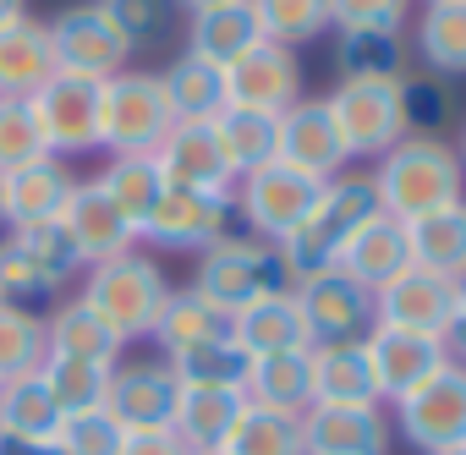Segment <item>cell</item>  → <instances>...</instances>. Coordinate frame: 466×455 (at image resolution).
I'll return each mask as SVG.
<instances>
[{
  "label": "cell",
  "instance_id": "cell-33",
  "mask_svg": "<svg viewBox=\"0 0 466 455\" xmlns=\"http://www.w3.org/2000/svg\"><path fill=\"white\" fill-rule=\"evenodd\" d=\"M406 242H411V264L417 269L461 280L466 275V203H450V208L406 219Z\"/></svg>",
  "mask_w": 466,
  "mask_h": 455
},
{
  "label": "cell",
  "instance_id": "cell-52",
  "mask_svg": "<svg viewBox=\"0 0 466 455\" xmlns=\"http://www.w3.org/2000/svg\"><path fill=\"white\" fill-rule=\"evenodd\" d=\"M208 6H225V0H176V12H187V17L192 12H208Z\"/></svg>",
  "mask_w": 466,
  "mask_h": 455
},
{
  "label": "cell",
  "instance_id": "cell-1",
  "mask_svg": "<svg viewBox=\"0 0 466 455\" xmlns=\"http://www.w3.org/2000/svg\"><path fill=\"white\" fill-rule=\"evenodd\" d=\"M192 291L203 302H214L225 318H237L269 297H286L297 291V275L286 264V253L275 242H258V237H219L214 248L198 253V269H192Z\"/></svg>",
  "mask_w": 466,
  "mask_h": 455
},
{
  "label": "cell",
  "instance_id": "cell-36",
  "mask_svg": "<svg viewBox=\"0 0 466 455\" xmlns=\"http://www.w3.org/2000/svg\"><path fill=\"white\" fill-rule=\"evenodd\" d=\"M94 187L132 219V231H143V219L154 214V203L165 192V176H159L154 154H110L105 170L94 176Z\"/></svg>",
  "mask_w": 466,
  "mask_h": 455
},
{
  "label": "cell",
  "instance_id": "cell-34",
  "mask_svg": "<svg viewBox=\"0 0 466 455\" xmlns=\"http://www.w3.org/2000/svg\"><path fill=\"white\" fill-rule=\"evenodd\" d=\"M219 335H230V318H225L214 302H203L192 286L170 291V297H165V308H159V318H154V329H148V340H154L165 357L192 351V346L219 340Z\"/></svg>",
  "mask_w": 466,
  "mask_h": 455
},
{
  "label": "cell",
  "instance_id": "cell-46",
  "mask_svg": "<svg viewBox=\"0 0 466 455\" xmlns=\"http://www.w3.org/2000/svg\"><path fill=\"white\" fill-rule=\"evenodd\" d=\"M34 159H50V148H45V132H39L28 99H0V176L23 170Z\"/></svg>",
  "mask_w": 466,
  "mask_h": 455
},
{
  "label": "cell",
  "instance_id": "cell-8",
  "mask_svg": "<svg viewBox=\"0 0 466 455\" xmlns=\"http://www.w3.org/2000/svg\"><path fill=\"white\" fill-rule=\"evenodd\" d=\"M319 187H324V181H308L302 170H291V165L269 159V165L248 170L237 187H230V203H237V219L248 225V237H258V242H275V248H280L286 237H297V225L313 214Z\"/></svg>",
  "mask_w": 466,
  "mask_h": 455
},
{
  "label": "cell",
  "instance_id": "cell-11",
  "mask_svg": "<svg viewBox=\"0 0 466 455\" xmlns=\"http://www.w3.org/2000/svg\"><path fill=\"white\" fill-rule=\"evenodd\" d=\"M237 231V203L230 192H187V187H165L154 214L143 219L137 242L148 248H170V253H203L219 237Z\"/></svg>",
  "mask_w": 466,
  "mask_h": 455
},
{
  "label": "cell",
  "instance_id": "cell-35",
  "mask_svg": "<svg viewBox=\"0 0 466 455\" xmlns=\"http://www.w3.org/2000/svg\"><path fill=\"white\" fill-rule=\"evenodd\" d=\"M159 88H165V105L176 121H214L230 99H225V72L198 61V56H176L165 72H159Z\"/></svg>",
  "mask_w": 466,
  "mask_h": 455
},
{
  "label": "cell",
  "instance_id": "cell-12",
  "mask_svg": "<svg viewBox=\"0 0 466 455\" xmlns=\"http://www.w3.org/2000/svg\"><path fill=\"white\" fill-rule=\"evenodd\" d=\"M39 132H45V148L56 159H83V154H99V83L88 77H72V72H56L34 99H28Z\"/></svg>",
  "mask_w": 466,
  "mask_h": 455
},
{
  "label": "cell",
  "instance_id": "cell-5",
  "mask_svg": "<svg viewBox=\"0 0 466 455\" xmlns=\"http://www.w3.org/2000/svg\"><path fill=\"white\" fill-rule=\"evenodd\" d=\"M72 280H83V258L72 248V237L56 225H17L0 231V302H45L56 291H66Z\"/></svg>",
  "mask_w": 466,
  "mask_h": 455
},
{
  "label": "cell",
  "instance_id": "cell-4",
  "mask_svg": "<svg viewBox=\"0 0 466 455\" xmlns=\"http://www.w3.org/2000/svg\"><path fill=\"white\" fill-rule=\"evenodd\" d=\"M77 297L121 335V340H148L165 297H170V280L165 269L148 258V253H121V258H105V264H88L83 280H77Z\"/></svg>",
  "mask_w": 466,
  "mask_h": 455
},
{
  "label": "cell",
  "instance_id": "cell-37",
  "mask_svg": "<svg viewBox=\"0 0 466 455\" xmlns=\"http://www.w3.org/2000/svg\"><path fill=\"white\" fill-rule=\"evenodd\" d=\"M214 137H219V148H225V165H230V176L242 181L248 170H258V165H269V159H275L280 116L242 110V105H225V110L214 116Z\"/></svg>",
  "mask_w": 466,
  "mask_h": 455
},
{
  "label": "cell",
  "instance_id": "cell-28",
  "mask_svg": "<svg viewBox=\"0 0 466 455\" xmlns=\"http://www.w3.org/2000/svg\"><path fill=\"white\" fill-rule=\"evenodd\" d=\"M335 72L340 83H400L411 72V45L400 28H340Z\"/></svg>",
  "mask_w": 466,
  "mask_h": 455
},
{
  "label": "cell",
  "instance_id": "cell-57",
  "mask_svg": "<svg viewBox=\"0 0 466 455\" xmlns=\"http://www.w3.org/2000/svg\"><path fill=\"white\" fill-rule=\"evenodd\" d=\"M428 6H439V0H428Z\"/></svg>",
  "mask_w": 466,
  "mask_h": 455
},
{
  "label": "cell",
  "instance_id": "cell-43",
  "mask_svg": "<svg viewBox=\"0 0 466 455\" xmlns=\"http://www.w3.org/2000/svg\"><path fill=\"white\" fill-rule=\"evenodd\" d=\"M39 379L50 384L61 417H66V411L105 406V389H110V368H99V362H77V357H45V362H39Z\"/></svg>",
  "mask_w": 466,
  "mask_h": 455
},
{
  "label": "cell",
  "instance_id": "cell-6",
  "mask_svg": "<svg viewBox=\"0 0 466 455\" xmlns=\"http://www.w3.org/2000/svg\"><path fill=\"white\" fill-rule=\"evenodd\" d=\"M176 126L159 72H116L99 83V154H154Z\"/></svg>",
  "mask_w": 466,
  "mask_h": 455
},
{
  "label": "cell",
  "instance_id": "cell-53",
  "mask_svg": "<svg viewBox=\"0 0 466 455\" xmlns=\"http://www.w3.org/2000/svg\"><path fill=\"white\" fill-rule=\"evenodd\" d=\"M455 159H461V170H466V132H461V143H455Z\"/></svg>",
  "mask_w": 466,
  "mask_h": 455
},
{
  "label": "cell",
  "instance_id": "cell-15",
  "mask_svg": "<svg viewBox=\"0 0 466 455\" xmlns=\"http://www.w3.org/2000/svg\"><path fill=\"white\" fill-rule=\"evenodd\" d=\"M297 308L308 318L313 346H324V340H362L373 329V291L357 286L340 269H324V275L297 280Z\"/></svg>",
  "mask_w": 466,
  "mask_h": 455
},
{
  "label": "cell",
  "instance_id": "cell-32",
  "mask_svg": "<svg viewBox=\"0 0 466 455\" xmlns=\"http://www.w3.org/2000/svg\"><path fill=\"white\" fill-rule=\"evenodd\" d=\"M242 411H248V395H242V389H181L170 433H176L192 455L225 450V439H230V428H237Z\"/></svg>",
  "mask_w": 466,
  "mask_h": 455
},
{
  "label": "cell",
  "instance_id": "cell-45",
  "mask_svg": "<svg viewBox=\"0 0 466 455\" xmlns=\"http://www.w3.org/2000/svg\"><path fill=\"white\" fill-rule=\"evenodd\" d=\"M121 439H127V428H121L105 406H88V411H66V417H61L56 455H116Z\"/></svg>",
  "mask_w": 466,
  "mask_h": 455
},
{
  "label": "cell",
  "instance_id": "cell-3",
  "mask_svg": "<svg viewBox=\"0 0 466 455\" xmlns=\"http://www.w3.org/2000/svg\"><path fill=\"white\" fill-rule=\"evenodd\" d=\"M373 187H379V208L395 219H417V214L466 203V170L444 137H400L379 159Z\"/></svg>",
  "mask_w": 466,
  "mask_h": 455
},
{
  "label": "cell",
  "instance_id": "cell-13",
  "mask_svg": "<svg viewBox=\"0 0 466 455\" xmlns=\"http://www.w3.org/2000/svg\"><path fill=\"white\" fill-rule=\"evenodd\" d=\"M225 99L242 105V110H264V116H286L302 99V66L297 50L258 39L242 61L225 66Z\"/></svg>",
  "mask_w": 466,
  "mask_h": 455
},
{
  "label": "cell",
  "instance_id": "cell-29",
  "mask_svg": "<svg viewBox=\"0 0 466 455\" xmlns=\"http://www.w3.org/2000/svg\"><path fill=\"white\" fill-rule=\"evenodd\" d=\"M258 39H264V28H258L248 0H225V6H208V12L187 17V56H198V61H208L219 72L230 61H242Z\"/></svg>",
  "mask_w": 466,
  "mask_h": 455
},
{
  "label": "cell",
  "instance_id": "cell-41",
  "mask_svg": "<svg viewBox=\"0 0 466 455\" xmlns=\"http://www.w3.org/2000/svg\"><path fill=\"white\" fill-rule=\"evenodd\" d=\"M45 362V313L23 302H0V379L39 373Z\"/></svg>",
  "mask_w": 466,
  "mask_h": 455
},
{
  "label": "cell",
  "instance_id": "cell-42",
  "mask_svg": "<svg viewBox=\"0 0 466 455\" xmlns=\"http://www.w3.org/2000/svg\"><path fill=\"white\" fill-rule=\"evenodd\" d=\"M248 6H253L264 39H275L286 50H297L329 28V0H248Z\"/></svg>",
  "mask_w": 466,
  "mask_h": 455
},
{
  "label": "cell",
  "instance_id": "cell-56",
  "mask_svg": "<svg viewBox=\"0 0 466 455\" xmlns=\"http://www.w3.org/2000/svg\"><path fill=\"white\" fill-rule=\"evenodd\" d=\"M203 455H225V450H203Z\"/></svg>",
  "mask_w": 466,
  "mask_h": 455
},
{
  "label": "cell",
  "instance_id": "cell-26",
  "mask_svg": "<svg viewBox=\"0 0 466 455\" xmlns=\"http://www.w3.org/2000/svg\"><path fill=\"white\" fill-rule=\"evenodd\" d=\"M340 275H351L357 286H368V291H379V286H390L400 269H411V242H406V219H395V214H373L362 231L346 242V253H340V264H335Z\"/></svg>",
  "mask_w": 466,
  "mask_h": 455
},
{
  "label": "cell",
  "instance_id": "cell-50",
  "mask_svg": "<svg viewBox=\"0 0 466 455\" xmlns=\"http://www.w3.org/2000/svg\"><path fill=\"white\" fill-rule=\"evenodd\" d=\"M444 346L455 362H466V275L455 280V302H450V324H444Z\"/></svg>",
  "mask_w": 466,
  "mask_h": 455
},
{
  "label": "cell",
  "instance_id": "cell-22",
  "mask_svg": "<svg viewBox=\"0 0 466 455\" xmlns=\"http://www.w3.org/2000/svg\"><path fill=\"white\" fill-rule=\"evenodd\" d=\"M450 302H455V280L428 275V269L411 264L390 286L373 291V324H395V329H417V335H444Z\"/></svg>",
  "mask_w": 466,
  "mask_h": 455
},
{
  "label": "cell",
  "instance_id": "cell-24",
  "mask_svg": "<svg viewBox=\"0 0 466 455\" xmlns=\"http://www.w3.org/2000/svg\"><path fill=\"white\" fill-rule=\"evenodd\" d=\"M313 357V406H384L368 340H324Z\"/></svg>",
  "mask_w": 466,
  "mask_h": 455
},
{
  "label": "cell",
  "instance_id": "cell-23",
  "mask_svg": "<svg viewBox=\"0 0 466 455\" xmlns=\"http://www.w3.org/2000/svg\"><path fill=\"white\" fill-rule=\"evenodd\" d=\"M77 192V176L66 159H34L23 170H6L0 176V203H6V231L17 225H56L66 197Z\"/></svg>",
  "mask_w": 466,
  "mask_h": 455
},
{
  "label": "cell",
  "instance_id": "cell-44",
  "mask_svg": "<svg viewBox=\"0 0 466 455\" xmlns=\"http://www.w3.org/2000/svg\"><path fill=\"white\" fill-rule=\"evenodd\" d=\"M450 110H455V99H450V83H444V77H433V72H406V77H400L406 137H444Z\"/></svg>",
  "mask_w": 466,
  "mask_h": 455
},
{
  "label": "cell",
  "instance_id": "cell-9",
  "mask_svg": "<svg viewBox=\"0 0 466 455\" xmlns=\"http://www.w3.org/2000/svg\"><path fill=\"white\" fill-rule=\"evenodd\" d=\"M390 422L400 428V439L422 455H444V450H466V362H444L433 379H422L411 395H400L390 406Z\"/></svg>",
  "mask_w": 466,
  "mask_h": 455
},
{
  "label": "cell",
  "instance_id": "cell-10",
  "mask_svg": "<svg viewBox=\"0 0 466 455\" xmlns=\"http://www.w3.org/2000/svg\"><path fill=\"white\" fill-rule=\"evenodd\" d=\"M324 105L346 143V159H384L406 137L400 83H335V94Z\"/></svg>",
  "mask_w": 466,
  "mask_h": 455
},
{
  "label": "cell",
  "instance_id": "cell-47",
  "mask_svg": "<svg viewBox=\"0 0 466 455\" xmlns=\"http://www.w3.org/2000/svg\"><path fill=\"white\" fill-rule=\"evenodd\" d=\"M105 12H110V17H116V28L127 34L132 56H137V50L165 45V39H170V28H176V0H105Z\"/></svg>",
  "mask_w": 466,
  "mask_h": 455
},
{
  "label": "cell",
  "instance_id": "cell-25",
  "mask_svg": "<svg viewBox=\"0 0 466 455\" xmlns=\"http://www.w3.org/2000/svg\"><path fill=\"white\" fill-rule=\"evenodd\" d=\"M45 357H77V362H99V368H116L127 357V340L83 302V297H66L45 313Z\"/></svg>",
  "mask_w": 466,
  "mask_h": 455
},
{
  "label": "cell",
  "instance_id": "cell-40",
  "mask_svg": "<svg viewBox=\"0 0 466 455\" xmlns=\"http://www.w3.org/2000/svg\"><path fill=\"white\" fill-rule=\"evenodd\" d=\"M225 455H308L302 444V417L291 411H269V406H248L225 439Z\"/></svg>",
  "mask_w": 466,
  "mask_h": 455
},
{
  "label": "cell",
  "instance_id": "cell-54",
  "mask_svg": "<svg viewBox=\"0 0 466 455\" xmlns=\"http://www.w3.org/2000/svg\"><path fill=\"white\" fill-rule=\"evenodd\" d=\"M0 231H6V203H0Z\"/></svg>",
  "mask_w": 466,
  "mask_h": 455
},
{
  "label": "cell",
  "instance_id": "cell-21",
  "mask_svg": "<svg viewBox=\"0 0 466 455\" xmlns=\"http://www.w3.org/2000/svg\"><path fill=\"white\" fill-rule=\"evenodd\" d=\"M61 231L72 237L83 269H88V264H105V258H121V253L137 248L132 219H127L94 181H77V192L66 197V208H61Z\"/></svg>",
  "mask_w": 466,
  "mask_h": 455
},
{
  "label": "cell",
  "instance_id": "cell-31",
  "mask_svg": "<svg viewBox=\"0 0 466 455\" xmlns=\"http://www.w3.org/2000/svg\"><path fill=\"white\" fill-rule=\"evenodd\" d=\"M230 335H237V346H242L248 357H275V351H308V346H313L308 318H302V308H297V291L269 297V302L237 313V318H230Z\"/></svg>",
  "mask_w": 466,
  "mask_h": 455
},
{
  "label": "cell",
  "instance_id": "cell-7",
  "mask_svg": "<svg viewBox=\"0 0 466 455\" xmlns=\"http://www.w3.org/2000/svg\"><path fill=\"white\" fill-rule=\"evenodd\" d=\"M45 34H50L56 72L110 83L116 72L132 66V45L116 28V17L105 12V0H72V6H61L56 17H45Z\"/></svg>",
  "mask_w": 466,
  "mask_h": 455
},
{
  "label": "cell",
  "instance_id": "cell-51",
  "mask_svg": "<svg viewBox=\"0 0 466 455\" xmlns=\"http://www.w3.org/2000/svg\"><path fill=\"white\" fill-rule=\"evenodd\" d=\"M28 12V0H0V28H6L12 17H23Z\"/></svg>",
  "mask_w": 466,
  "mask_h": 455
},
{
  "label": "cell",
  "instance_id": "cell-16",
  "mask_svg": "<svg viewBox=\"0 0 466 455\" xmlns=\"http://www.w3.org/2000/svg\"><path fill=\"white\" fill-rule=\"evenodd\" d=\"M368 357H373V379L384 406H395L400 395H411L422 379H433L450 362L444 335H417V329H395V324H373L368 335Z\"/></svg>",
  "mask_w": 466,
  "mask_h": 455
},
{
  "label": "cell",
  "instance_id": "cell-2",
  "mask_svg": "<svg viewBox=\"0 0 466 455\" xmlns=\"http://www.w3.org/2000/svg\"><path fill=\"white\" fill-rule=\"evenodd\" d=\"M373 214H384V208H379V187H373V176H362V170H340V176H329V181L319 187L313 214L297 225V237L280 242L291 275L308 280V275L335 269L340 253H346V242L362 231Z\"/></svg>",
  "mask_w": 466,
  "mask_h": 455
},
{
  "label": "cell",
  "instance_id": "cell-30",
  "mask_svg": "<svg viewBox=\"0 0 466 455\" xmlns=\"http://www.w3.org/2000/svg\"><path fill=\"white\" fill-rule=\"evenodd\" d=\"M313 351V346H308ZM308 351H275V357H253L248 368V406H269V411H291L302 417L313 406V357Z\"/></svg>",
  "mask_w": 466,
  "mask_h": 455
},
{
  "label": "cell",
  "instance_id": "cell-17",
  "mask_svg": "<svg viewBox=\"0 0 466 455\" xmlns=\"http://www.w3.org/2000/svg\"><path fill=\"white\" fill-rule=\"evenodd\" d=\"M275 159H280V165H291V170H302L308 181H329V176H340V170L351 165L324 99H297V105L280 116Z\"/></svg>",
  "mask_w": 466,
  "mask_h": 455
},
{
  "label": "cell",
  "instance_id": "cell-14",
  "mask_svg": "<svg viewBox=\"0 0 466 455\" xmlns=\"http://www.w3.org/2000/svg\"><path fill=\"white\" fill-rule=\"evenodd\" d=\"M176 400H181V379L170 373V362H116L110 368V389H105V411L127 428V433H148V428H170L176 422Z\"/></svg>",
  "mask_w": 466,
  "mask_h": 455
},
{
  "label": "cell",
  "instance_id": "cell-20",
  "mask_svg": "<svg viewBox=\"0 0 466 455\" xmlns=\"http://www.w3.org/2000/svg\"><path fill=\"white\" fill-rule=\"evenodd\" d=\"M61 406L39 373L0 379V455H39L56 450Z\"/></svg>",
  "mask_w": 466,
  "mask_h": 455
},
{
  "label": "cell",
  "instance_id": "cell-27",
  "mask_svg": "<svg viewBox=\"0 0 466 455\" xmlns=\"http://www.w3.org/2000/svg\"><path fill=\"white\" fill-rule=\"evenodd\" d=\"M50 77H56V56L45 23L28 12L12 17L0 28V99H34Z\"/></svg>",
  "mask_w": 466,
  "mask_h": 455
},
{
  "label": "cell",
  "instance_id": "cell-19",
  "mask_svg": "<svg viewBox=\"0 0 466 455\" xmlns=\"http://www.w3.org/2000/svg\"><path fill=\"white\" fill-rule=\"evenodd\" d=\"M165 187H187V192H230L237 176L225 165V148L214 137V121H176L165 132V143L154 148Z\"/></svg>",
  "mask_w": 466,
  "mask_h": 455
},
{
  "label": "cell",
  "instance_id": "cell-38",
  "mask_svg": "<svg viewBox=\"0 0 466 455\" xmlns=\"http://www.w3.org/2000/svg\"><path fill=\"white\" fill-rule=\"evenodd\" d=\"M417 61L433 77H466V0H439L417 17Z\"/></svg>",
  "mask_w": 466,
  "mask_h": 455
},
{
  "label": "cell",
  "instance_id": "cell-18",
  "mask_svg": "<svg viewBox=\"0 0 466 455\" xmlns=\"http://www.w3.org/2000/svg\"><path fill=\"white\" fill-rule=\"evenodd\" d=\"M302 444L308 455H390L395 422L390 406H308Z\"/></svg>",
  "mask_w": 466,
  "mask_h": 455
},
{
  "label": "cell",
  "instance_id": "cell-55",
  "mask_svg": "<svg viewBox=\"0 0 466 455\" xmlns=\"http://www.w3.org/2000/svg\"><path fill=\"white\" fill-rule=\"evenodd\" d=\"M444 455H466V450H444Z\"/></svg>",
  "mask_w": 466,
  "mask_h": 455
},
{
  "label": "cell",
  "instance_id": "cell-39",
  "mask_svg": "<svg viewBox=\"0 0 466 455\" xmlns=\"http://www.w3.org/2000/svg\"><path fill=\"white\" fill-rule=\"evenodd\" d=\"M170 373L181 379V389H242L248 384V368L253 357L237 346V335H219V340H203L192 351H176L165 357Z\"/></svg>",
  "mask_w": 466,
  "mask_h": 455
},
{
  "label": "cell",
  "instance_id": "cell-48",
  "mask_svg": "<svg viewBox=\"0 0 466 455\" xmlns=\"http://www.w3.org/2000/svg\"><path fill=\"white\" fill-rule=\"evenodd\" d=\"M411 0H329V28H400Z\"/></svg>",
  "mask_w": 466,
  "mask_h": 455
},
{
  "label": "cell",
  "instance_id": "cell-49",
  "mask_svg": "<svg viewBox=\"0 0 466 455\" xmlns=\"http://www.w3.org/2000/svg\"><path fill=\"white\" fill-rule=\"evenodd\" d=\"M116 455H192L170 428H148V433H127Z\"/></svg>",
  "mask_w": 466,
  "mask_h": 455
}]
</instances>
